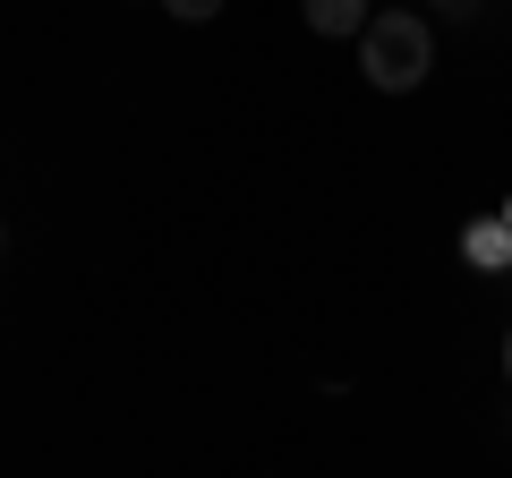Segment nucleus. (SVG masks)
Here are the masks:
<instances>
[{
  "label": "nucleus",
  "instance_id": "20e7f679",
  "mask_svg": "<svg viewBox=\"0 0 512 478\" xmlns=\"http://www.w3.org/2000/svg\"><path fill=\"white\" fill-rule=\"evenodd\" d=\"M163 18H180V26H205V18H222V0H163Z\"/></svg>",
  "mask_w": 512,
  "mask_h": 478
},
{
  "label": "nucleus",
  "instance_id": "f03ea898",
  "mask_svg": "<svg viewBox=\"0 0 512 478\" xmlns=\"http://www.w3.org/2000/svg\"><path fill=\"white\" fill-rule=\"evenodd\" d=\"M461 257H470L478 274H512V222H504V214L470 222V231H461Z\"/></svg>",
  "mask_w": 512,
  "mask_h": 478
},
{
  "label": "nucleus",
  "instance_id": "39448f33",
  "mask_svg": "<svg viewBox=\"0 0 512 478\" xmlns=\"http://www.w3.org/2000/svg\"><path fill=\"white\" fill-rule=\"evenodd\" d=\"M436 9H444V18H461V9H470V0H436Z\"/></svg>",
  "mask_w": 512,
  "mask_h": 478
},
{
  "label": "nucleus",
  "instance_id": "423d86ee",
  "mask_svg": "<svg viewBox=\"0 0 512 478\" xmlns=\"http://www.w3.org/2000/svg\"><path fill=\"white\" fill-rule=\"evenodd\" d=\"M504 222H512V205H504Z\"/></svg>",
  "mask_w": 512,
  "mask_h": 478
},
{
  "label": "nucleus",
  "instance_id": "7ed1b4c3",
  "mask_svg": "<svg viewBox=\"0 0 512 478\" xmlns=\"http://www.w3.org/2000/svg\"><path fill=\"white\" fill-rule=\"evenodd\" d=\"M308 9V35H325V43H342V35H367V0H299Z\"/></svg>",
  "mask_w": 512,
  "mask_h": 478
},
{
  "label": "nucleus",
  "instance_id": "f257e3e1",
  "mask_svg": "<svg viewBox=\"0 0 512 478\" xmlns=\"http://www.w3.org/2000/svg\"><path fill=\"white\" fill-rule=\"evenodd\" d=\"M359 69L376 94H410L427 86V69H436V26L419 18V9H376L359 35Z\"/></svg>",
  "mask_w": 512,
  "mask_h": 478
}]
</instances>
